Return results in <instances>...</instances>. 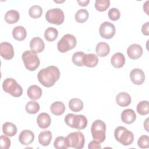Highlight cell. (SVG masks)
Returning <instances> with one entry per match:
<instances>
[{"label":"cell","mask_w":149,"mask_h":149,"mask_svg":"<svg viewBox=\"0 0 149 149\" xmlns=\"http://www.w3.org/2000/svg\"><path fill=\"white\" fill-rule=\"evenodd\" d=\"M38 80L41 84L46 87L54 85L60 77V71L55 66H49L40 70L37 74Z\"/></svg>","instance_id":"obj_1"},{"label":"cell","mask_w":149,"mask_h":149,"mask_svg":"<svg viewBox=\"0 0 149 149\" xmlns=\"http://www.w3.org/2000/svg\"><path fill=\"white\" fill-rule=\"evenodd\" d=\"M65 122L72 128L81 130L87 127V119L83 115L68 113L65 117Z\"/></svg>","instance_id":"obj_2"},{"label":"cell","mask_w":149,"mask_h":149,"mask_svg":"<svg viewBox=\"0 0 149 149\" xmlns=\"http://www.w3.org/2000/svg\"><path fill=\"white\" fill-rule=\"evenodd\" d=\"M106 125L101 120L97 119L92 123L91 133L94 140L101 143L105 140Z\"/></svg>","instance_id":"obj_3"},{"label":"cell","mask_w":149,"mask_h":149,"mask_svg":"<svg viewBox=\"0 0 149 149\" xmlns=\"http://www.w3.org/2000/svg\"><path fill=\"white\" fill-rule=\"evenodd\" d=\"M115 139L123 146L130 145L134 140L133 133L123 126H118L114 131Z\"/></svg>","instance_id":"obj_4"},{"label":"cell","mask_w":149,"mask_h":149,"mask_svg":"<svg viewBox=\"0 0 149 149\" xmlns=\"http://www.w3.org/2000/svg\"><path fill=\"white\" fill-rule=\"evenodd\" d=\"M2 88L4 91L15 97H19L23 93L22 86L12 78H6L4 80L2 83Z\"/></svg>","instance_id":"obj_5"},{"label":"cell","mask_w":149,"mask_h":149,"mask_svg":"<svg viewBox=\"0 0 149 149\" xmlns=\"http://www.w3.org/2000/svg\"><path fill=\"white\" fill-rule=\"evenodd\" d=\"M22 59L26 68L30 71L35 70L39 66L40 63L38 55L31 51H25L22 54Z\"/></svg>","instance_id":"obj_6"},{"label":"cell","mask_w":149,"mask_h":149,"mask_svg":"<svg viewBox=\"0 0 149 149\" xmlns=\"http://www.w3.org/2000/svg\"><path fill=\"white\" fill-rule=\"evenodd\" d=\"M77 44L76 37L72 34H66L59 40L57 48L60 52H66L69 50L73 49Z\"/></svg>","instance_id":"obj_7"},{"label":"cell","mask_w":149,"mask_h":149,"mask_svg":"<svg viewBox=\"0 0 149 149\" xmlns=\"http://www.w3.org/2000/svg\"><path fill=\"white\" fill-rule=\"evenodd\" d=\"M64 13L59 8L49 9L45 13L46 20L51 24L60 25L64 21Z\"/></svg>","instance_id":"obj_8"},{"label":"cell","mask_w":149,"mask_h":149,"mask_svg":"<svg viewBox=\"0 0 149 149\" xmlns=\"http://www.w3.org/2000/svg\"><path fill=\"white\" fill-rule=\"evenodd\" d=\"M68 140L69 147H72L76 149H81L83 148L85 139L83 134L77 131L69 133L66 137Z\"/></svg>","instance_id":"obj_9"},{"label":"cell","mask_w":149,"mask_h":149,"mask_svg":"<svg viewBox=\"0 0 149 149\" xmlns=\"http://www.w3.org/2000/svg\"><path fill=\"white\" fill-rule=\"evenodd\" d=\"M115 32L116 29L114 24L109 22H104L100 26L99 33L104 38H112L115 34Z\"/></svg>","instance_id":"obj_10"},{"label":"cell","mask_w":149,"mask_h":149,"mask_svg":"<svg viewBox=\"0 0 149 149\" xmlns=\"http://www.w3.org/2000/svg\"><path fill=\"white\" fill-rule=\"evenodd\" d=\"M1 56L6 60H9L14 56V49L12 45L8 42H2L0 44Z\"/></svg>","instance_id":"obj_11"},{"label":"cell","mask_w":149,"mask_h":149,"mask_svg":"<svg viewBox=\"0 0 149 149\" xmlns=\"http://www.w3.org/2000/svg\"><path fill=\"white\" fill-rule=\"evenodd\" d=\"M130 78L133 83L136 85H140L145 80V74L141 69L135 68L130 72Z\"/></svg>","instance_id":"obj_12"},{"label":"cell","mask_w":149,"mask_h":149,"mask_svg":"<svg viewBox=\"0 0 149 149\" xmlns=\"http://www.w3.org/2000/svg\"><path fill=\"white\" fill-rule=\"evenodd\" d=\"M127 54L132 59H137L143 54V48L141 45L137 44L130 45L127 49Z\"/></svg>","instance_id":"obj_13"},{"label":"cell","mask_w":149,"mask_h":149,"mask_svg":"<svg viewBox=\"0 0 149 149\" xmlns=\"http://www.w3.org/2000/svg\"><path fill=\"white\" fill-rule=\"evenodd\" d=\"M31 51L34 54L40 53L44 49L45 44L43 40L38 37L33 38L30 42Z\"/></svg>","instance_id":"obj_14"},{"label":"cell","mask_w":149,"mask_h":149,"mask_svg":"<svg viewBox=\"0 0 149 149\" xmlns=\"http://www.w3.org/2000/svg\"><path fill=\"white\" fill-rule=\"evenodd\" d=\"M34 139V133L30 130H24L20 132L19 136V140L23 145L30 144Z\"/></svg>","instance_id":"obj_15"},{"label":"cell","mask_w":149,"mask_h":149,"mask_svg":"<svg viewBox=\"0 0 149 149\" xmlns=\"http://www.w3.org/2000/svg\"><path fill=\"white\" fill-rule=\"evenodd\" d=\"M136 119V115L134 110L132 109H126L121 113V119L123 122L126 124L133 123Z\"/></svg>","instance_id":"obj_16"},{"label":"cell","mask_w":149,"mask_h":149,"mask_svg":"<svg viewBox=\"0 0 149 149\" xmlns=\"http://www.w3.org/2000/svg\"><path fill=\"white\" fill-rule=\"evenodd\" d=\"M37 123L38 126L41 129L48 127L51 123V119L49 115L45 112L40 113L37 118Z\"/></svg>","instance_id":"obj_17"},{"label":"cell","mask_w":149,"mask_h":149,"mask_svg":"<svg viewBox=\"0 0 149 149\" xmlns=\"http://www.w3.org/2000/svg\"><path fill=\"white\" fill-rule=\"evenodd\" d=\"M98 58L97 55L94 54H87L84 55L83 58V66L89 68H93L97 65Z\"/></svg>","instance_id":"obj_18"},{"label":"cell","mask_w":149,"mask_h":149,"mask_svg":"<svg viewBox=\"0 0 149 149\" xmlns=\"http://www.w3.org/2000/svg\"><path fill=\"white\" fill-rule=\"evenodd\" d=\"M116 101L118 105L125 107L129 105L132 99L130 95L126 92L119 93L116 97Z\"/></svg>","instance_id":"obj_19"},{"label":"cell","mask_w":149,"mask_h":149,"mask_svg":"<svg viewBox=\"0 0 149 149\" xmlns=\"http://www.w3.org/2000/svg\"><path fill=\"white\" fill-rule=\"evenodd\" d=\"M42 93V89L37 85L30 86L27 91L28 97L33 101L39 99L41 97Z\"/></svg>","instance_id":"obj_20"},{"label":"cell","mask_w":149,"mask_h":149,"mask_svg":"<svg viewBox=\"0 0 149 149\" xmlns=\"http://www.w3.org/2000/svg\"><path fill=\"white\" fill-rule=\"evenodd\" d=\"M112 65L116 68H120L123 66L125 63L124 55L120 52H116L113 55L111 59Z\"/></svg>","instance_id":"obj_21"},{"label":"cell","mask_w":149,"mask_h":149,"mask_svg":"<svg viewBox=\"0 0 149 149\" xmlns=\"http://www.w3.org/2000/svg\"><path fill=\"white\" fill-rule=\"evenodd\" d=\"M95 52L97 56L101 57L106 56L110 52V47L105 42H100L96 45Z\"/></svg>","instance_id":"obj_22"},{"label":"cell","mask_w":149,"mask_h":149,"mask_svg":"<svg viewBox=\"0 0 149 149\" xmlns=\"http://www.w3.org/2000/svg\"><path fill=\"white\" fill-rule=\"evenodd\" d=\"M13 38L17 41H23L27 36V31L25 28L22 26H16L12 30Z\"/></svg>","instance_id":"obj_23"},{"label":"cell","mask_w":149,"mask_h":149,"mask_svg":"<svg viewBox=\"0 0 149 149\" xmlns=\"http://www.w3.org/2000/svg\"><path fill=\"white\" fill-rule=\"evenodd\" d=\"M52 138V133L49 130H45L40 132L38 135V140L40 144L43 146H48Z\"/></svg>","instance_id":"obj_24"},{"label":"cell","mask_w":149,"mask_h":149,"mask_svg":"<svg viewBox=\"0 0 149 149\" xmlns=\"http://www.w3.org/2000/svg\"><path fill=\"white\" fill-rule=\"evenodd\" d=\"M65 104L61 101H55L50 107L51 112L55 115L59 116L62 115L65 111Z\"/></svg>","instance_id":"obj_25"},{"label":"cell","mask_w":149,"mask_h":149,"mask_svg":"<svg viewBox=\"0 0 149 149\" xmlns=\"http://www.w3.org/2000/svg\"><path fill=\"white\" fill-rule=\"evenodd\" d=\"M20 18L19 13L15 10H9L5 15V20L9 24H14L18 22Z\"/></svg>","instance_id":"obj_26"},{"label":"cell","mask_w":149,"mask_h":149,"mask_svg":"<svg viewBox=\"0 0 149 149\" xmlns=\"http://www.w3.org/2000/svg\"><path fill=\"white\" fill-rule=\"evenodd\" d=\"M2 132L5 135L12 137L17 133L16 126L11 122H5L2 125Z\"/></svg>","instance_id":"obj_27"},{"label":"cell","mask_w":149,"mask_h":149,"mask_svg":"<svg viewBox=\"0 0 149 149\" xmlns=\"http://www.w3.org/2000/svg\"><path fill=\"white\" fill-rule=\"evenodd\" d=\"M69 107L73 112H79L83 108V102L80 99L74 98L69 101Z\"/></svg>","instance_id":"obj_28"},{"label":"cell","mask_w":149,"mask_h":149,"mask_svg":"<svg viewBox=\"0 0 149 149\" xmlns=\"http://www.w3.org/2000/svg\"><path fill=\"white\" fill-rule=\"evenodd\" d=\"M54 146L57 149H66L69 147V143L67 137L63 136L57 137L54 143Z\"/></svg>","instance_id":"obj_29"},{"label":"cell","mask_w":149,"mask_h":149,"mask_svg":"<svg viewBox=\"0 0 149 149\" xmlns=\"http://www.w3.org/2000/svg\"><path fill=\"white\" fill-rule=\"evenodd\" d=\"M58 36V31L56 29L49 27L44 32V37L48 41H53L56 39Z\"/></svg>","instance_id":"obj_30"},{"label":"cell","mask_w":149,"mask_h":149,"mask_svg":"<svg viewBox=\"0 0 149 149\" xmlns=\"http://www.w3.org/2000/svg\"><path fill=\"white\" fill-rule=\"evenodd\" d=\"M40 108V107L39 104L33 100L28 102L25 106L26 112L30 114H36L38 112Z\"/></svg>","instance_id":"obj_31"},{"label":"cell","mask_w":149,"mask_h":149,"mask_svg":"<svg viewBox=\"0 0 149 149\" xmlns=\"http://www.w3.org/2000/svg\"><path fill=\"white\" fill-rule=\"evenodd\" d=\"M89 14L88 11L85 9H80L77 10L75 14V20L80 23H82L85 22L88 18Z\"/></svg>","instance_id":"obj_32"},{"label":"cell","mask_w":149,"mask_h":149,"mask_svg":"<svg viewBox=\"0 0 149 149\" xmlns=\"http://www.w3.org/2000/svg\"><path fill=\"white\" fill-rule=\"evenodd\" d=\"M137 112L141 115H146L149 112V106L148 101H142L137 105Z\"/></svg>","instance_id":"obj_33"},{"label":"cell","mask_w":149,"mask_h":149,"mask_svg":"<svg viewBox=\"0 0 149 149\" xmlns=\"http://www.w3.org/2000/svg\"><path fill=\"white\" fill-rule=\"evenodd\" d=\"M29 13L30 17L37 19L41 16L42 13V9L38 5H33L29 10Z\"/></svg>","instance_id":"obj_34"},{"label":"cell","mask_w":149,"mask_h":149,"mask_svg":"<svg viewBox=\"0 0 149 149\" xmlns=\"http://www.w3.org/2000/svg\"><path fill=\"white\" fill-rule=\"evenodd\" d=\"M109 0H96L95 2V8L100 12L105 11L109 8Z\"/></svg>","instance_id":"obj_35"},{"label":"cell","mask_w":149,"mask_h":149,"mask_svg":"<svg viewBox=\"0 0 149 149\" xmlns=\"http://www.w3.org/2000/svg\"><path fill=\"white\" fill-rule=\"evenodd\" d=\"M85 54L83 52H76L74 53L72 55V61L73 63L77 66H83V58Z\"/></svg>","instance_id":"obj_36"},{"label":"cell","mask_w":149,"mask_h":149,"mask_svg":"<svg viewBox=\"0 0 149 149\" xmlns=\"http://www.w3.org/2000/svg\"><path fill=\"white\" fill-rule=\"evenodd\" d=\"M137 144L141 148H148L149 147V137L147 135H142L139 138Z\"/></svg>","instance_id":"obj_37"},{"label":"cell","mask_w":149,"mask_h":149,"mask_svg":"<svg viewBox=\"0 0 149 149\" xmlns=\"http://www.w3.org/2000/svg\"><path fill=\"white\" fill-rule=\"evenodd\" d=\"M108 16L110 20L112 21H116L119 19L120 16V13L117 8H113L109 10L108 12Z\"/></svg>","instance_id":"obj_38"},{"label":"cell","mask_w":149,"mask_h":149,"mask_svg":"<svg viewBox=\"0 0 149 149\" xmlns=\"http://www.w3.org/2000/svg\"><path fill=\"white\" fill-rule=\"evenodd\" d=\"M0 144L2 149H8L10 146V140L9 138L4 135H1L0 137Z\"/></svg>","instance_id":"obj_39"},{"label":"cell","mask_w":149,"mask_h":149,"mask_svg":"<svg viewBox=\"0 0 149 149\" xmlns=\"http://www.w3.org/2000/svg\"><path fill=\"white\" fill-rule=\"evenodd\" d=\"M101 147L100 143L95 140L90 141L88 145V148L89 149H100Z\"/></svg>","instance_id":"obj_40"},{"label":"cell","mask_w":149,"mask_h":149,"mask_svg":"<svg viewBox=\"0 0 149 149\" xmlns=\"http://www.w3.org/2000/svg\"><path fill=\"white\" fill-rule=\"evenodd\" d=\"M141 32L145 36L149 35V22H146L142 26Z\"/></svg>","instance_id":"obj_41"},{"label":"cell","mask_w":149,"mask_h":149,"mask_svg":"<svg viewBox=\"0 0 149 149\" xmlns=\"http://www.w3.org/2000/svg\"><path fill=\"white\" fill-rule=\"evenodd\" d=\"M90 2L89 0H85V1H80L78 0L77 3L81 6H87Z\"/></svg>","instance_id":"obj_42"},{"label":"cell","mask_w":149,"mask_h":149,"mask_svg":"<svg viewBox=\"0 0 149 149\" xmlns=\"http://www.w3.org/2000/svg\"><path fill=\"white\" fill-rule=\"evenodd\" d=\"M148 3V1H147L144 3L143 9H144V11L147 13V15H148V12H147V10H148V5L147 4Z\"/></svg>","instance_id":"obj_43"},{"label":"cell","mask_w":149,"mask_h":149,"mask_svg":"<svg viewBox=\"0 0 149 149\" xmlns=\"http://www.w3.org/2000/svg\"><path fill=\"white\" fill-rule=\"evenodd\" d=\"M148 118H147V119H146V122H145V123H144V128H145V129L147 131V132H148L149 130H148Z\"/></svg>","instance_id":"obj_44"}]
</instances>
